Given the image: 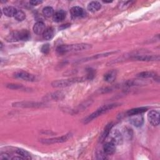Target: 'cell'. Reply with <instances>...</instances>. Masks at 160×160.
<instances>
[{"label":"cell","instance_id":"cell-1","mask_svg":"<svg viewBox=\"0 0 160 160\" xmlns=\"http://www.w3.org/2000/svg\"><path fill=\"white\" fill-rule=\"evenodd\" d=\"M92 48V45L87 43H79L74 44H62L59 46L56 51L59 54H63L69 52H76L88 50Z\"/></svg>","mask_w":160,"mask_h":160},{"label":"cell","instance_id":"cell-2","mask_svg":"<svg viewBox=\"0 0 160 160\" xmlns=\"http://www.w3.org/2000/svg\"><path fill=\"white\" fill-rule=\"evenodd\" d=\"M118 106H119V103H112V104H109L104 105V106L100 107L96 111H94V112L91 114L89 116H88L85 119L84 123L89 122L90 121H91L94 119L99 117V116L102 115L104 113H106L108 111H109V110H111V109H113L114 108L118 107Z\"/></svg>","mask_w":160,"mask_h":160},{"label":"cell","instance_id":"cell-3","mask_svg":"<svg viewBox=\"0 0 160 160\" xmlns=\"http://www.w3.org/2000/svg\"><path fill=\"white\" fill-rule=\"evenodd\" d=\"M31 34L29 31L26 29H22L21 31H16L10 33L7 37L8 41H28L30 39Z\"/></svg>","mask_w":160,"mask_h":160},{"label":"cell","instance_id":"cell-4","mask_svg":"<svg viewBox=\"0 0 160 160\" xmlns=\"http://www.w3.org/2000/svg\"><path fill=\"white\" fill-rule=\"evenodd\" d=\"M86 78H72L66 79H59L54 81L51 82V86L54 88H64L72 85L74 83L83 82L86 81Z\"/></svg>","mask_w":160,"mask_h":160},{"label":"cell","instance_id":"cell-5","mask_svg":"<svg viewBox=\"0 0 160 160\" xmlns=\"http://www.w3.org/2000/svg\"><path fill=\"white\" fill-rule=\"evenodd\" d=\"M108 137L109 139V141L112 142L115 145H120L122 143V135L118 129H114L112 131H110Z\"/></svg>","mask_w":160,"mask_h":160},{"label":"cell","instance_id":"cell-6","mask_svg":"<svg viewBox=\"0 0 160 160\" xmlns=\"http://www.w3.org/2000/svg\"><path fill=\"white\" fill-rule=\"evenodd\" d=\"M71 136V133L66 134L65 135L57 137V138H49V139H42L41 140V142L42 144H55V143H61L67 141Z\"/></svg>","mask_w":160,"mask_h":160},{"label":"cell","instance_id":"cell-7","mask_svg":"<svg viewBox=\"0 0 160 160\" xmlns=\"http://www.w3.org/2000/svg\"><path fill=\"white\" fill-rule=\"evenodd\" d=\"M12 106L17 108H41L44 106V104L33 101H21L13 103Z\"/></svg>","mask_w":160,"mask_h":160},{"label":"cell","instance_id":"cell-8","mask_svg":"<svg viewBox=\"0 0 160 160\" xmlns=\"http://www.w3.org/2000/svg\"><path fill=\"white\" fill-rule=\"evenodd\" d=\"M14 76L16 78L23 79L26 81L33 82L36 80V78L34 75L23 71H20L15 72L14 74Z\"/></svg>","mask_w":160,"mask_h":160},{"label":"cell","instance_id":"cell-9","mask_svg":"<svg viewBox=\"0 0 160 160\" xmlns=\"http://www.w3.org/2000/svg\"><path fill=\"white\" fill-rule=\"evenodd\" d=\"M148 119L150 124L154 126L159 124V112L156 110H151L148 114Z\"/></svg>","mask_w":160,"mask_h":160},{"label":"cell","instance_id":"cell-10","mask_svg":"<svg viewBox=\"0 0 160 160\" xmlns=\"http://www.w3.org/2000/svg\"><path fill=\"white\" fill-rule=\"evenodd\" d=\"M132 59L138 61H158L159 59V56L155 55H136L132 58Z\"/></svg>","mask_w":160,"mask_h":160},{"label":"cell","instance_id":"cell-11","mask_svg":"<svg viewBox=\"0 0 160 160\" xmlns=\"http://www.w3.org/2000/svg\"><path fill=\"white\" fill-rule=\"evenodd\" d=\"M129 122L135 127H140L144 122V118L141 114L132 115L130 116Z\"/></svg>","mask_w":160,"mask_h":160},{"label":"cell","instance_id":"cell-12","mask_svg":"<svg viewBox=\"0 0 160 160\" xmlns=\"http://www.w3.org/2000/svg\"><path fill=\"white\" fill-rule=\"evenodd\" d=\"M33 31L35 34L40 35V34H42L43 32H44L45 29H46V26L45 24L41 21H37L33 26L32 28Z\"/></svg>","mask_w":160,"mask_h":160},{"label":"cell","instance_id":"cell-13","mask_svg":"<svg viewBox=\"0 0 160 160\" xmlns=\"http://www.w3.org/2000/svg\"><path fill=\"white\" fill-rule=\"evenodd\" d=\"M102 150L106 155H112L114 153L116 150L115 144L110 141H108L104 144Z\"/></svg>","mask_w":160,"mask_h":160},{"label":"cell","instance_id":"cell-14","mask_svg":"<svg viewBox=\"0 0 160 160\" xmlns=\"http://www.w3.org/2000/svg\"><path fill=\"white\" fill-rule=\"evenodd\" d=\"M71 14L72 17L74 18H80L84 17L86 14V12L84 10L79 6H74L72 7L71 10Z\"/></svg>","mask_w":160,"mask_h":160},{"label":"cell","instance_id":"cell-15","mask_svg":"<svg viewBox=\"0 0 160 160\" xmlns=\"http://www.w3.org/2000/svg\"><path fill=\"white\" fill-rule=\"evenodd\" d=\"M147 110H148L147 107L136 108H133V109L128 110L126 112V114H127V116H132V115L140 114H142V113L144 112Z\"/></svg>","mask_w":160,"mask_h":160},{"label":"cell","instance_id":"cell-16","mask_svg":"<svg viewBox=\"0 0 160 160\" xmlns=\"http://www.w3.org/2000/svg\"><path fill=\"white\" fill-rule=\"evenodd\" d=\"M117 75V71L116 70H111L106 72L104 75V80L108 82H112Z\"/></svg>","mask_w":160,"mask_h":160},{"label":"cell","instance_id":"cell-17","mask_svg":"<svg viewBox=\"0 0 160 160\" xmlns=\"http://www.w3.org/2000/svg\"><path fill=\"white\" fill-rule=\"evenodd\" d=\"M65 18H66V12L64 10L61 9L56 11L54 14L52 16V19L54 22H59L63 21Z\"/></svg>","mask_w":160,"mask_h":160},{"label":"cell","instance_id":"cell-18","mask_svg":"<svg viewBox=\"0 0 160 160\" xmlns=\"http://www.w3.org/2000/svg\"><path fill=\"white\" fill-rule=\"evenodd\" d=\"M138 77L142 78H154V79H159L158 75L153 71H143L138 73L137 74Z\"/></svg>","mask_w":160,"mask_h":160},{"label":"cell","instance_id":"cell-19","mask_svg":"<svg viewBox=\"0 0 160 160\" xmlns=\"http://www.w3.org/2000/svg\"><path fill=\"white\" fill-rule=\"evenodd\" d=\"M101 3L96 1L90 2L87 6L88 10L90 12H92L98 11L99 9H101Z\"/></svg>","mask_w":160,"mask_h":160},{"label":"cell","instance_id":"cell-20","mask_svg":"<svg viewBox=\"0 0 160 160\" xmlns=\"http://www.w3.org/2000/svg\"><path fill=\"white\" fill-rule=\"evenodd\" d=\"M54 34V29L52 27H48L46 28L44 32L42 34V37L45 40L51 39Z\"/></svg>","mask_w":160,"mask_h":160},{"label":"cell","instance_id":"cell-21","mask_svg":"<svg viewBox=\"0 0 160 160\" xmlns=\"http://www.w3.org/2000/svg\"><path fill=\"white\" fill-rule=\"evenodd\" d=\"M4 14L6 15L8 17H12L14 16L17 9L12 7V6H7L3 8V9L2 10Z\"/></svg>","mask_w":160,"mask_h":160},{"label":"cell","instance_id":"cell-22","mask_svg":"<svg viewBox=\"0 0 160 160\" xmlns=\"http://www.w3.org/2000/svg\"><path fill=\"white\" fill-rule=\"evenodd\" d=\"M14 152L19 156L22 157L24 159H31L32 158L30 154L26 150L21 148H16Z\"/></svg>","mask_w":160,"mask_h":160},{"label":"cell","instance_id":"cell-23","mask_svg":"<svg viewBox=\"0 0 160 160\" xmlns=\"http://www.w3.org/2000/svg\"><path fill=\"white\" fill-rule=\"evenodd\" d=\"M112 126H113L112 122H110V123H109L108 124L106 125V126L105 127L104 130V131H103V132H102V134L101 136V142L104 141L105 140V139L108 137V136L109 134Z\"/></svg>","mask_w":160,"mask_h":160},{"label":"cell","instance_id":"cell-24","mask_svg":"<svg viewBox=\"0 0 160 160\" xmlns=\"http://www.w3.org/2000/svg\"><path fill=\"white\" fill-rule=\"evenodd\" d=\"M42 14L45 17L50 18L51 16H53V15L54 14V9L52 7L46 6V7L43 8Z\"/></svg>","mask_w":160,"mask_h":160},{"label":"cell","instance_id":"cell-25","mask_svg":"<svg viewBox=\"0 0 160 160\" xmlns=\"http://www.w3.org/2000/svg\"><path fill=\"white\" fill-rule=\"evenodd\" d=\"M14 18L18 21H22L26 18V14L22 11L17 10Z\"/></svg>","mask_w":160,"mask_h":160},{"label":"cell","instance_id":"cell-26","mask_svg":"<svg viewBox=\"0 0 160 160\" xmlns=\"http://www.w3.org/2000/svg\"><path fill=\"white\" fill-rule=\"evenodd\" d=\"M7 88L12 89H20V90H27L28 88L23 86L21 84H9L7 85Z\"/></svg>","mask_w":160,"mask_h":160},{"label":"cell","instance_id":"cell-27","mask_svg":"<svg viewBox=\"0 0 160 160\" xmlns=\"http://www.w3.org/2000/svg\"><path fill=\"white\" fill-rule=\"evenodd\" d=\"M95 76V71L92 68H89L87 69V79H92Z\"/></svg>","mask_w":160,"mask_h":160},{"label":"cell","instance_id":"cell-28","mask_svg":"<svg viewBox=\"0 0 160 160\" xmlns=\"http://www.w3.org/2000/svg\"><path fill=\"white\" fill-rule=\"evenodd\" d=\"M49 50H50V46H49V44H43L42 46L41 47V52L43 54H48L49 52Z\"/></svg>","mask_w":160,"mask_h":160},{"label":"cell","instance_id":"cell-29","mask_svg":"<svg viewBox=\"0 0 160 160\" xmlns=\"http://www.w3.org/2000/svg\"><path fill=\"white\" fill-rule=\"evenodd\" d=\"M124 133L125 134L126 138H128V139H131V137L132 136V132L131 131V129L129 128H125L124 131Z\"/></svg>","mask_w":160,"mask_h":160},{"label":"cell","instance_id":"cell-30","mask_svg":"<svg viewBox=\"0 0 160 160\" xmlns=\"http://www.w3.org/2000/svg\"><path fill=\"white\" fill-rule=\"evenodd\" d=\"M12 157L10 156L9 153L7 152H1L0 155V159L4 160V159H11Z\"/></svg>","mask_w":160,"mask_h":160},{"label":"cell","instance_id":"cell-31","mask_svg":"<svg viewBox=\"0 0 160 160\" xmlns=\"http://www.w3.org/2000/svg\"><path fill=\"white\" fill-rule=\"evenodd\" d=\"M42 2V1H38V0H32L29 1V4L32 6H37L39 4H41Z\"/></svg>","mask_w":160,"mask_h":160}]
</instances>
